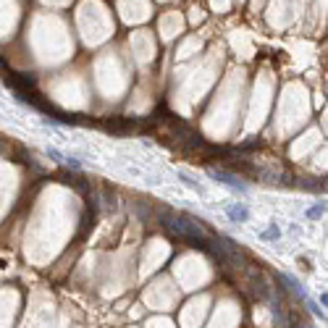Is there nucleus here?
I'll list each match as a JSON object with an SVG mask.
<instances>
[{
    "label": "nucleus",
    "instance_id": "nucleus-8",
    "mask_svg": "<svg viewBox=\"0 0 328 328\" xmlns=\"http://www.w3.org/2000/svg\"><path fill=\"white\" fill-rule=\"evenodd\" d=\"M307 307H310V310H312L315 315H318V318H323V320H325V310H320V307H318V304H315V302H307Z\"/></svg>",
    "mask_w": 328,
    "mask_h": 328
},
{
    "label": "nucleus",
    "instance_id": "nucleus-4",
    "mask_svg": "<svg viewBox=\"0 0 328 328\" xmlns=\"http://www.w3.org/2000/svg\"><path fill=\"white\" fill-rule=\"evenodd\" d=\"M176 176H179V179H181V181H184L186 186H189V189H197V192H200V194H205V186H202L200 181H197L194 176H189V173H186V171H179Z\"/></svg>",
    "mask_w": 328,
    "mask_h": 328
},
{
    "label": "nucleus",
    "instance_id": "nucleus-1",
    "mask_svg": "<svg viewBox=\"0 0 328 328\" xmlns=\"http://www.w3.org/2000/svg\"><path fill=\"white\" fill-rule=\"evenodd\" d=\"M207 176L210 179H215V181H221V184H226V186H231L234 192H247V184H244L237 173H231V171H224V168H207Z\"/></svg>",
    "mask_w": 328,
    "mask_h": 328
},
{
    "label": "nucleus",
    "instance_id": "nucleus-3",
    "mask_svg": "<svg viewBox=\"0 0 328 328\" xmlns=\"http://www.w3.org/2000/svg\"><path fill=\"white\" fill-rule=\"evenodd\" d=\"M137 124L134 121H129V119H111L108 121V129L111 132H119V134H126V132H132Z\"/></svg>",
    "mask_w": 328,
    "mask_h": 328
},
{
    "label": "nucleus",
    "instance_id": "nucleus-7",
    "mask_svg": "<svg viewBox=\"0 0 328 328\" xmlns=\"http://www.w3.org/2000/svg\"><path fill=\"white\" fill-rule=\"evenodd\" d=\"M276 237H278V226H271L268 231L260 234V239H276Z\"/></svg>",
    "mask_w": 328,
    "mask_h": 328
},
{
    "label": "nucleus",
    "instance_id": "nucleus-5",
    "mask_svg": "<svg viewBox=\"0 0 328 328\" xmlns=\"http://www.w3.org/2000/svg\"><path fill=\"white\" fill-rule=\"evenodd\" d=\"M323 213H325V205L318 202V205H312V207L307 210V218H310V221H318V218H323Z\"/></svg>",
    "mask_w": 328,
    "mask_h": 328
},
{
    "label": "nucleus",
    "instance_id": "nucleus-6",
    "mask_svg": "<svg viewBox=\"0 0 328 328\" xmlns=\"http://www.w3.org/2000/svg\"><path fill=\"white\" fill-rule=\"evenodd\" d=\"M48 155H50L53 160H58V163H66V155H63V152H58L55 147H48Z\"/></svg>",
    "mask_w": 328,
    "mask_h": 328
},
{
    "label": "nucleus",
    "instance_id": "nucleus-2",
    "mask_svg": "<svg viewBox=\"0 0 328 328\" xmlns=\"http://www.w3.org/2000/svg\"><path fill=\"white\" fill-rule=\"evenodd\" d=\"M226 215L234 221V224H247V221H250V210L244 207L242 202H231L226 207Z\"/></svg>",
    "mask_w": 328,
    "mask_h": 328
}]
</instances>
